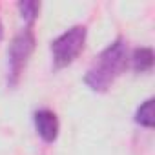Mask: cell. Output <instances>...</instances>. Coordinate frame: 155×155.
Listing matches in <instances>:
<instances>
[{"instance_id": "obj_4", "label": "cell", "mask_w": 155, "mask_h": 155, "mask_svg": "<svg viewBox=\"0 0 155 155\" xmlns=\"http://www.w3.org/2000/svg\"><path fill=\"white\" fill-rule=\"evenodd\" d=\"M35 130L44 142H53L58 137V119L51 110H38L33 113Z\"/></svg>"}, {"instance_id": "obj_7", "label": "cell", "mask_w": 155, "mask_h": 155, "mask_svg": "<svg viewBox=\"0 0 155 155\" xmlns=\"http://www.w3.org/2000/svg\"><path fill=\"white\" fill-rule=\"evenodd\" d=\"M18 9H20L22 17L31 24V22L37 18L38 11H40V4H38V2H20V4H18Z\"/></svg>"}, {"instance_id": "obj_8", "label": "cell", "mask_w": 155, "mask_h": 155, "mask_svg": "<svg viewBox=\"0 0 155 155\" xmlns=\"http://www.w3.org/2000/svg\"><path fill=\"white\" fill-rule=\"evenodd\" d=\"M2 38H4V26L0 22V42H2Z\"/></svg>"}, {"instance_id": "obj_3", "label": "cell", "mask_w": 155, "mask_h": 155, "mask_svg": "<svg viewBox=\"0 0 155 155\" xmlns=\"http://www.w3.org/2000/svg\"><path fill=\"white\" fill-rule=\"evenodd\" d=\"M33 49H35V35H33L31 28H26L13 38L9 49H8V68H9L8 84L9 86H15L18 82Z\"/></svg>"}, {"instance_id": "obj_5", "label": "cell", "mask_w": 155, "mask_h": 155, "mask_svg": "<svg viewBox=\"0 0 155 155\" xmlns=\"http://www.w3.org/2000/svg\"><path fill=\"white\" fill-rule=\"evenodd\" d=\"M131 66L137 73L150 71L153 66V51L150 48H137L131 55Z\"/></svg>"}, {"instance_id": "obj_6", "label": "cell", "mask_w": 155, "mask_h": 155, "mask_svg": "<svg viewBox=\"0 0 155 155\" xmlns=\"http://www.w3.org/2000/svg\"><path fill=\"white\" fill-rule=\"evenodd\" d=\"M135 122L144 128H153V99H148L139 106L135 113Z\"/></svg>"}, {"instance_id": "obj_2", "label": "cell", "mask_w": 155, "mask_h": 155, "mask_svg": "<svg viewBox=\"0 0 155 155\" xmlns=\"http://www.w3.org/2000/svg\"><path fill=\"white\" fill-rule=\"evenodd\" d=\"M86 42V28L84 26H73L66 29L60 37H57L51 42V53L53 62L57 68L69 66L84 49Z\"/></svg>"}, {"instance_id": "obj_1", "label": "cell", "mask_w": 155, "mask_h": 155, "mask_svg": "<svg viewBox=\"0 0 155 155\" xmlns=\"http://www.w3.org/2000/svg\"><path fill=\"white\" fill-rule=\"evenodd\" d=\"M126 62H128V46L124 38H117L91 64V68L84 77V82L93 91H106L124 71Z\"/></svg>"}]
</instances>
